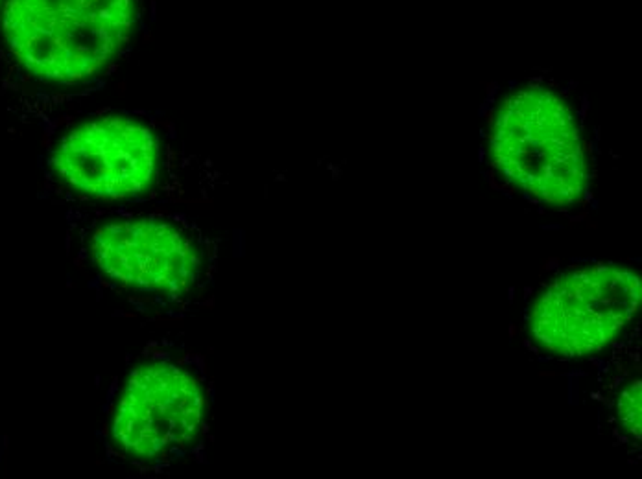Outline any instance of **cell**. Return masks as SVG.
Masks as SVG:
<instances>
[{
  "mask_svg": "<svg viewBox=\"0 0 642 479\" xmlns=\"http://www.w3.org/2000/svg\"><path fill=\"white\" fill-rule=\"evenodd\" d=\"M489 153L496 172L517 190L552 207L587 194L591 170L572 107L541 85L510 92L493 118Z\"/></svg>",
  "mask_w": 642,
  "mask_h": 479,
  "instance_id": "6da1fadb",
  "label": "cell"
},
{
  "mask_svg": "<svg viewBox=\"0 0 642 479\" xmlns=\"http://www.w3.org/2000/svg\"><path fill=\"white\" fill-rule=\"evenodd\" d=\"M133 0H6L2 35L37 78L78 83L100 72L126 46Z\"/></svg>",
  "mask_w": 642,
  "mask_h": 479,
  "instance_id": "7a4b0ae2",
  "label": "cell"
},
{
  "mask_svg": "<svg viewBox=\"0 0 642 479\" xmlns=\"http://www.w3.org/2000/svg\"><path fill=\"white\" fill-rule=\"evenodd\" d=\"M641 279L620 266L596 264L565 273L541 291L530 330L546 352L578 358L602 350L635 317Z\"/></svg>",
  "mask_w": 642,
  "mask_h": 479,
  "instance_id": "3957f363",
  "label": "cell"
},
{
  "mask_svg": "<svg viewBox=\"0 0 642 479\" xmlns=\"http://www.w3.org/2000/svg\"><path fill=\"white\" fill-rule=\"evenodd\" d=\"M205 415V392L194 374L175 363L135 369L120 392L111 424L124 454L153 459L194 440Z\"/></svg>",
  "mask_w": 642,
  "mask_h": 479,
  "instance_id": "277c9868",
  "label": "cell"
},
{
  "mask_svg": "<svg viewBox=\"0 0 642 479\" xmlns=\"http://www.w3.org/2000/svg\"><path fill=\"white\" fill-rule=\"evenodd\" d=\"M157 165L156 133L127 117L85 122L61 139L52 155L59 179L100 199L139 196L156 181Z\"/></svg>",
  "mask_w": 642,
  "mask_h": 479,
  "instance_id": "5b68a950",
  "label": "cell"
},
{
  "mask_svg": "<svg viewBox=\"0 0 642 479\" xmlns=\"http://www.w3.org/2000/svg\"><path fill=\"white\" fill-rule=\"evenodd\" d=\"M91 257L124 288L183 295L200 281L203 257L185 229L159 218L111 219L91 238Z\"/></svg>",
  "mask_w": 642,
  "mask_h": 479,
  "instance_id": "8992f818",
  "label": "cell"
},
{
  "mask_svg": "<svg viewBox=\"0 0 642 479\" xmlns=\"http://www.w3.org/2000/svg\"><path fill=\"white\" fill-rule=\"evenodd\" d=\"M618 421L622 424V430L631 439L641 440V419H642V395L641 382L635 380L620 392L618 398Z\"/></svg>",
  "mask_w": 642,
  "mask_h": 479,
  "instance_id": "52a82bcc",
  "label": "cell"
}]
</instances>
